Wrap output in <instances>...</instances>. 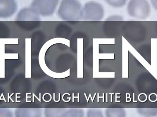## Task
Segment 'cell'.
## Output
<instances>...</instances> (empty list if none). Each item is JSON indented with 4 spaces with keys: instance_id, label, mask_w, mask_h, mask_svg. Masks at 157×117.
I'll list each match as a JSON object with an SVG mask.
<instances>
[{
    "instance_id": "obj_4",
    "label": "cell",
    "mask_w": 157,
    "mask_h": 117,
    "mask_svg": "<svg viewBox=\"0 0 157 117\" xmlns=\"http://www.w3.org/2000/svg\"><path fill=\"white\" fill-rule=\"evenodd\" d=\"M59 0H33L31 7L39 15L47 16L54 14Z\"/></svg>"
},
{
    "instance_id": "obj_7",
    "label": "cell",
    "mask_w": 157,
    "mask_h": 117,
    "mask_svg": "<svg viewBox=\"0 0 157 117\" xmlns=\"http://www.w3.org/2000/svg\"><path fill=\"white\" fill-rule=\"evenodd\" d=\"M16 20L17 21H40V18L33 8L25 7L17 13Z\"/></svg>"
},
{
    "instance_id": "obj_1",
    "label": "cell",
    "mask_w": 157,
    "mask_h": 117,
    "mask_svg": "<svg viewBox=\"0 0 157 117\" xmlns=\"http://www.w3.org/2000/svg\"><path fill=\"white\" fill-rule=\"evenodd\" d=\"M82 5L78 0H62L58 14L64 21H78L82 19Z\"/></svg>"
},
{
    "instance_id": "obj_11",
    "label": "cell",
    "mask_w": 157,
    "mask_h": 117,
    "mask_svg": "<svg viewBox=\"0 0 157 117\" xmlns=\"http://www.w3.org/2000/svg\"><path fill=\"white\" fill-rule=\"evenodd\" d=\"M86 117H104L101 110L95 108H90L87 111Z\"/></svg>"
},
{
    "instance_id": "obj_6",
    "label": "cell",
    "mask_w": 157,
    "mask_h": 117,
    "mask_svg": "<svg viewBox=\"0 0 157 117\" xmlns=\"http://www.w3.org/2000/svg\"><path fill=\"white\" fill-rule=\"evenodd\" d=\"M17 8L16 0H0V18H7L13 16Z\"/></svg>"
},
{
    "instance_id": "obj_9",
    "label": "cell",
    "mask_w": 157,
    "mask_h": 117,
    "mask_svg": "<svg viewBox=\"0 0 157 117\" xmlns=\"http://www.w3.org/2000/svg\"><path fill=\"white\" fill-rule=\"evenodd\" d=\"M106 117H126L125 110L123 108H108L105 111Z\"/></svg>"
},
{
    "instance_id": "obj_8",
    "label": "cell",
    "mask_w": 157,
    "mask_h": 117,
    "mask_svg": "<svg viewBox=\"0 0 157 117\" xmlns=\"http://www.w3.org/2000/svg\"><path fill=\"white\" fill-rule=\"evenodd\" d=\"M41 108H17L15 111V117H41Z\"/></svg>"
},
{
    "instance_id": "obj_2",
    "label": "cell",
    "mask_w": 157,
    "mask_h": 117,
    "mask_svg": "<svg viewBox=\"0 0 157 117\" xmlns=\"http://www.w3.org/2000/svg\"><path fill=\"white\" fill-rule=\"evenodd\" d=\"M127 12L132 17L144 19L150 15L151 7L147 0H130L127 6Z\"/></svg>"
},
{
    "instance_id": "obj_5",
    "label": "cell",
    "mask_w": 157,
    "mask_h": 117,
    "mask_svg": "<svg viewBox=\"0 0 157 117\" xmlns=\"http://www.w3.org/2000/svg\"><path fill=\"white\" fill-rule=\"evenodd\" d=\"M46 117H84V112L81 108H46Z\"/></svg>"
},
{
    "instance_id": "obj_12",
    "label": "cell",
    "mask_w": 157,
    "mask_h": 117,
    "mask_svg": "<svg viewBox=\"0 0 157 117\" xmlns=\"http://www.w3.org/2000/svg\"><path fill=\"white\" fill-rule=\"evenodd\" d=\"M0 117H13V115L8 108H0Z\"/></svg>"
},
{
    "instance_id": "obj_13",
    "label": "cell",
    "mask_w": 157,
    "mask_h": 117,
    "mask_svg": "<svg viewBox=\"0 0 157 117\" xmlns=\"http://www.w3.org/2000/svg\"><path fill=\"white\" fill-rule=\"evenodd\" d=\"M151 3L154 8L157 11V0H151Z\"/></svg>"
},
{
    "instance_id": "obj_10",
    "label": "cell",
    "mask_w": 157,
    "mask_h": 117,
    "mask_svg": "<svg viewBox=\"0 0 157 117\" xmlns=\"http://www.w3.org/2000/svg\"><path fill=\"white\" fill-rule=\"evenodd\" d=\"M106 2L113 7L119 8L124 6L128 0H105Z\"/></svg>"
},
{
    "instance_id": "obj_3",
    "label": "cell",
    "mask_w": 157,
    "mask_h": 117,
    "mask_svg": "<svg viewBox=\"0 0 157 117\" xmlns=\"http://www.w3.org/2000/svg\"><path fill=\"white\" fill-rule=\"evenodd\" d=\"M104 15L103 6L98 2H89L82 8V19L86 21H99Z\"/></svg>"
}]
</instances>
